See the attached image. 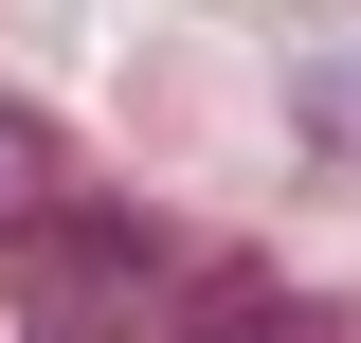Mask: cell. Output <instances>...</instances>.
<instances>
[{
  "label": "cell",
  "mask_w": 361,
  "mask_h": 343,
  "mask_svg": "<svg viewBox=\"0 0 361 343\" xmlns=\"http://www.w3.org/2000/svg\"><path fill=\"white\" fill-rule=\"evenodd\" d=\"M180 343H343V325H325L307 289H253V271H217V289L180 307Z\"/></svg>",
  "instance_id": "cell-2"
},
{
  "label": "cell",
  "mask_w": 361,
  "mask_h": 343,
  "mask_svg": "<svg viewBox=\"0 0 361 343\" xmlns=\"http://www.w3.org/2000/svg\"><path fill=\"white\" fill-rule=\"evenodd\" d=\"M37 217H54V127L0 90V235H37Z\"/></svg>",
  "instance_id": "cell-3"
},
{
  "label": "cell",
  "mask_w": 361,
  "mask_h": 343,
  "mask_svg": "<svg viewBox=\"0 0 361 343\" xmlns=\"http://www.w3.org/2000/svg\"><path fill=\"white\" fill-rule=\"evenodd\" d=\"M145 271H163V235H145V217H73V235L37 253V307H54V343H73V325H109Z\"/></svg>",
  "instance_id": "cell-1"
}]
</instances>
